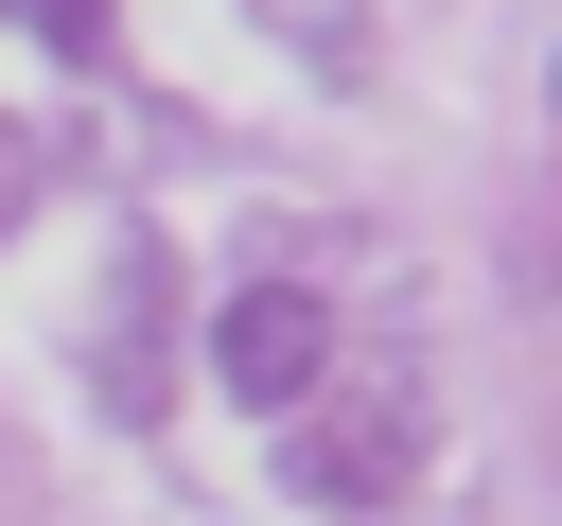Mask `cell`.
Wrapping results in <instances>:
<instances>
[{
  "instance_id": "cell-5",
  "label": "cell",
  "mask_w": 562,
  "mask_h": 526,
  "mask_svg": "<svg viewBox=\"0 0 562 526\" xmlns=\"http://www.w3.org/2000/svg\"><path fill=\"white\" fill-rule=\"evenodd\" d=\"M35 35H53L70 70H88V53H105V0H35Z\"/></svg>"
},
{
  "instance_id": "cell-3",
  "label": "cell",
  "mask_w": 562,
  "mask_h": 526,
  "mask_svg": "<svg viewBox=\"0 0 562 526\" xmlns=\"http://www.w3.org/2000/svg\"><path fill=\"white\" fill-rule=\"evenodd\" d=\"M105 403L123 421H158V245L123 263V298H105Z\"/></svg>"
},
{
  "instance_id": "cell-6",
  "label": "cell",
  "mask_w": 562,
  "mask_h": 526,
  "mask_svg": "<svg viewBox=\"0 0 562 526\" xmlns=\"http://www.w3.org/2000/svg\"><path fill=\"white\" fill-rule=\"evenodd\" d=\"M0 18H18V0H0Z\"/></svg>"
},
{
  "instance_id": "cell-2",
  "label": "cell",
  "mask_w": 562,
  "mask_h": 526,
  "mask_svg": "<svg viewBox=\"0 0 562 526\" xmlns=\"http://www.w3.org/2000/svg\"><path fill=\"white\" fill-rule=\"evenodd\" d=\"M211 368H228L246 403H316V386H334V316H316V281H246V298L211 316Z\"/></svg>"
},
{
  "instance_id": "cell-4",
  "label": "cell",
  "mask_w": 562,
  "mask_h": 526,
  "mask_svg": "<svg viewBox=\"0 0 562 526\" xmlns=\"http://www.w3.org/2000/svg\"><path fill=\"white\" fill-rule=\"evenodd\" d=\"M35 175H53V158H35V123H18V105H0V228H18V210H35Z\"/></svg>"
},
{
  "instance_id": "cell-1",
  "label": "cell",
  "mask_w": 562,
  "mask_h": 526,
  "mask_svg": "<svg viewBox=\"0 0 562 526\" xmlns=\"http://www.w3.org/2000/svg\"><path fill=\"white\" fill-rule=\"evenodd\" d=\"M281 491L316 526L404 508L422 491V386H316V403H281Z\"/></svg>"
}]
</instances>
